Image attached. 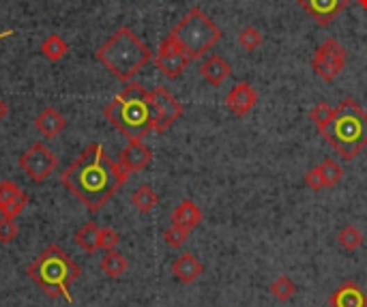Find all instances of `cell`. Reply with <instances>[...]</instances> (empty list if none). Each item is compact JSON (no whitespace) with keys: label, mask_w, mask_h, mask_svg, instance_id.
<instances>
[{"label":"cell","mask_w":367,"mask_h":307,"mask_svg":"<svg viewBox=\"0 0 367 307\" xmlns=\"http://www.w3.org/2000/svg\"><path fill=\"white\" fill-rule=\"evenodd\" d=\"M129 172L114 162L104 144H90L65 172L60 183L76 196L90 213L101 211L104 204L127 183Z\"/></svg>","instance_id":"6da1fadb"},{"label":"cell","mask_w":367,"mask_h":307,"mask_svg":"<svg viewBox=\"0 0 367 307\" xmlns=\"http://www.w3.org/2000/svg\"><path fill=\"white\" fill-rule=\"evenodd\" d=\"M104 116L127 140H142L146 134L155 132L151 90H146L140 82H127L106 106Z\"/></svg>","instance_id":"7a4b0ae2"},{"label":"cell","mask_w":367,"mask_h":307,"mask_svg":"<svg viewBox=\"0 0 367 307\" xmlns=\"http://www.w3.org/2000/svg\"><path fill=\"white\" fill-rule=\"evenodd\" d=\"M97 61H99L116 80L131 82L136 73L142 71L153 61V52L129 26H120L99 49H97Z\"/></svg>","instance_id":"3957f363"},{"label":"cell","mask_w":367,"mask_h":307,"mask_svg":"<svg viewBox=\"0 0 367 307\" xmlns=\"http://www.w3.org/2000/svg\"><path fill=\"white\" fill-rule=\"evenodd\" d=\"M320 136L339 152L341 159L352 162L367 146V112L354 99H341Z\"/></svg>","instance_id":"277c9868"},{"label":"cell","mask_w":367,"mask_h":307,"mask_svg":"<svg viewBox=\"0 0 367 307\" xmlns=\"http://www.w3.org/2000/svg\"><path fill=\"white\" fill-rule=\"evenodd\" d=\"M26 273L50 299L63 297L67 303H73L71 284L80 277V267L63 247L50 245L43 249L39 258L28 265Z\"/></svg>","instance_id":"5b68a950"},{"label":"cell","mask_w":367,"mask_h":307,"mask_svg":"<svg viewBox=\"0 0 367 307\" xmlns=\"http://www.w3.org/2000/svg\"><path fill=\"white\" fill-rule=\"evenodd\" d=\"M172 39L181 52H185L191 61H198L206 56V52L222 41L224 33L217 24L198 7H193L187 11V15L172 29V33L168 35Z\"/></svg>","instance_id":"8992f818"},{"label":"cell","mask_w":367,"mask_h":307,"mask_svg":"<svg viewBox=\"0 0 367 307\" xmlns=\"http://www.w3.org/2000/svg\"><path fill=\"white\" fill-rule=\"evenodd\" d=\"M346 67V49L341 47L339 41L333 37L325 39L320 45L316 47L313 58H311V69L316 75H320L325 82H333L339 78V73Z\"/></svg>","instance_id":"52a82bcc"},{"label":"cell","mask_w":367,"mask_h":307,"mask_svg":"<svg viewBox=\"0 0 367 307\" xmlns=\"http://www.w3.org/2000/svg\"><path fill=\"white\" fill-rule=\"evenodd\" d=\"M19 168L33 183H43L58 168V159L43 142H35L28 150L22 152Z\"/></svg>","instance_id":"ba28073f"},{"label":"cell","mask_w":367,"mask_h":307,"mask_svg":"<svg viewBox=\"0 0 367 307\" xmlns=\"http://www.w3.org/2000/svg\"><path fill=\"white\" fill-rule=\"evenodd\" d=\"M151 101H153V112H155V132L163 134L172 127L185 112L181 101L163 86H157L151 90Z\"/></svg>","instance_id":"9c48e42d"},{"label":"cell","mask_w":367,"mask_h":307,"mask_svg":"<svg viewBox=\"0 0 367 307\" xmlns=\"http://www.w3.org/2000/svg\"><path fill=\"white\" fill-rule=\"evenodd\" d=\"M155 65H157V69L165 75L168 80H177V78H181L183 75V71L189 67V63H191V58L185 54V52H181V47L170 39V37H165L163 41H161V45H159V49H157V54H155Z\"/></svg>","instance_id":"30bf717a"},{"label":"cell","mask_w":367,"mask_h":307,"mask_svg":"<svg viewBox=\"0 0 367 307\" xmlns=\"http://www.w3.org/2000/svg\"><path fill=\"white\" fill-rule=\"evenodd\" d=\"M297 5L309 13V17L318 26H329V24L344 11L350 0H297Z\"/></svg>","instance_id":"8fae6325"},{"label":"cell","mask_w":367,"mask_h":307,"mask_svg":"<svg viewBox=\"0 0 367 307\" xmlns=\"http://www.w3.org/2000/svg\"><path fill=\"white\" fill-rule=\"evenodd\" d=\"M256 104H258V93L247 82H238L226 97V108L238 118L247 116L256 108Z\"/></svg>","instance_id":"7c38bea8"},{"label":"cell","mask_w":367,"mask_h":307,"mask_svg":"<svg viewBox=\"0 0 367 307\" xmlns=\"http://www.w3.org/2000/svg\"><path fill=\"white\" fill-rule=\"evenodd\" d=\"M120 166L125 168L129 174L140 172L153 162V150L146 146L142 140H129V144L120 152Z\"/></svg>","instance_id":"4fadbf2b"},{"label":"cell","mask_w":367,"mask_h":307,"mask_svg":"<svg viewBox=\"0 0 367 307\" xmlns=\"http://www.w3.org/2000/svg\"><path fill=\"white\" fill-rule=\"evenodd\" d=\"M202 273H204V265L189 251L181 253L172 262V275L177 281H181V284H193Z\"/></svg>","instance_id":"5bb4252c"},{"label":"cell","mask_w":367,"mask_h":307,"mask_svg":"<svg viewBox=\"0 0 367 307\" xmlns=\"http://www.w3.org/2000/svg\"><path fill=\"white\" fill-rule=\"evenodd\" d=\"M200 73H202V78H204L209 84L219 86V84H224V82L230 78L232 67H230V63H228L224 56L211 54V56H206V58L200 63Z\"/></svg>","instance_id":"9a60e30c"},{"label":"cell","mask_w":367,"mask_h":307,"mask_svg":"<svg viewBox=\"0 0 367 307\" xmlns=\"http://www.w3.org/2000/svg\"><path fill=\"white\" fill-rule=\"evenodd\" d=\"M331 307H367V294L354 284V281H346L341 284L331 297H329Z\"/></svg>","instance_id":"2e32d148"},{"label":"cell","mask_w":367,"mask_h":307,"mask_svg":"<svg viewBox=\"0 0 367 307\" xmlns=\"http://www.w3.org/2000/svg\"><path fill=\"white\" fill-rule=\"evenodd\" d=\"M35 127L39 129L41 136L45 138H56L65 132V127H67V120L65 116L56 110V108H43L37 118H35Z\"/></svg>","instance_id":"e0dca14e"},{"label":"cell","mask_w":367,"mask_h":307,"mask_svg":"<svg viewBox=\"0 0 367 307\" xmlns=\"http://www.w3.org/2000/svg\"><path fill=\"white\" fill-rule=\"evenodd\" d=\"M172 223L179 226V228H185V230H189V233H191L195 226L202 223V211H200V207L193 200L179 202V207L172 211Z\"/></svg>","instance_id":"ac0fdd59"},{"label":"cell","mask_w":367,"mask_h":307,"mask_svg":"<svg viewBox=\"0 0 367 307\" xmlns=\"http://www.w3.org/2000/svg\"><path fill=\"white\" fill-rule=\"evenodd\" d=\"M99 237H101V228L97 226L95 221H86L84 226L78 228L76 237H73V241H76V245L86 251V253H95L97 249H99Z\"/></svg>","instance_id":"d6986e66"},{"label":"cell","mask_w":367,"mask_h":307,"mask_svg":"<svg viewBox=\"0 0 367 307\" xmlns=\"http://www.w3.org/2000/svg\"><path fill=\"white\" fill-rule=\"evenodd\" d=\"M131 204L140 213H151L159 204V196H157V191L151 185H140L131 194Z\"/></svg>","instance_id":"ffe728a7"},{"label":"cell","mask_w":367,"mask_h":307,"mask_svg":"<svg viewBox=\"0 0 367 307\" xmlns=\"http://www.w3.org/2000/svg\"><path fill=\"white\" fill-rule=\"evenodd\" d=\"M101 271L108 275V277H112V279H118L122 273L127 271V267H129V262H127V258L122 255L118 249H112V251H106V255L101 258Z\"/></svg>","instance_id":"44dd1931"},{"label":"cell","mask_w":367,"mask_h":307,"mask_svg":"<svg viewBox=\"0 0 367 307\" xmlns=\"http://www.w3.org/2000/svg\"><path fill=\"white\" fill-rule=\"evenodd\" d=\"M67 52H69V45H67V41L60 35H50L41 43V54L50 63L63 61Z\"/></svg>","instance_id":"7402d4cb"},{"label":"cell","mask_w":367,"mask_h":307,"mask_svg":"<svg viewBox=\"0 0 367 307\" xmlns=\"http://www.w3.org/2000/svg\"><path fill=\"white\" fill-rule=\"evenodd\" d=\"M268 292H271L273 299L282 301V303H288L292 297L297 294V284L292 281L288 275H279L271 281V286H268Z\"/></svg>","instance_id":"603a6c76"},{"label":"cell","mask_w":367,"mask_h":307,"mask_svg":"<svg viewBox=\"0 0 367 307\" xmlns=\"http://www.w3.org/2000/svg\"><path fill=\"white\" fill-rule=\"evenodd\" d=\"M337 243H339V247L344 249V251H357L361 245H363V233L361 230L354 226V223H348V226H344L337 233Z\"/></svg>","instance_id":"cb8c5ba5"},{"label":"cell","mask_w":367,"mask_h":307,"mask_svg":"<svg viewBox=\"0 0 367 307\" xmlns=\"http://www.w3.org/2000/svg\"><path fill=\"white\" fill-rule=\"evenodd\" d=\"M333 114H335V108H331V104H327V101H318V104L309 110V120L313 123L318 132H323L329 125V120L333 118Z\"/></svg>","instance_id":"d4e9b609"},{"label":"cell","mask_w":367,"mask_h":307,"mask_svg":"<svg viewBox=\"0 0 367 307\" xmlns=\"http://www.w3.org/2000/svg\"><path fill=\"white\" fill-rule=\"evenodd\" d=\"M320 170H323V178H325L327 187H335L341 178H344V168H341L335 159H325L320 164Z\"/></svg>","instance_id":"484cf974"},{"label":"cell","mask_w":367,"mask_h":307,"mask_svg":"<svg viewBox=\"0 0 367 307\" xmlns=\"http://www.w3.org/2000/svg\"><path fill=\"white\" fill-rule=\"evenodd\" d=\"M238 45L245 49V52H254L262 45V33L254 26H247L238 33Z\"/></svg>","instance_id":"4316f807"},{"label":"cell","mask_w":367,"mask_h":307,"mask_svg":"<svg viewBox=\"0 0 367 307\" xmlns=\"http://www.w3.org/2000/svg\"><path fill=\"white\" fill-rule=\"evenodd\" d=\"M22 194H24V189L17 183H13V181H0V211H3L5 207H9V204L13 200H17Z\"/></svg>","instance_id":"83f0119b"},{"label":"cell","mask_w":367,"mask_h":307,"mask_svg":"<svg viewBox=\"0 0 367 307\" xmlns=\"http://www.w3.org/2000/svg\"><path fill=\"white\" fill-rule=\"evenodd\" d=\"M187 237H189V230H185V228H179V226H170L165 233H163V241H165V245L168 247H172V249H179L185 241H187Z\"/></svg>","instance_id":"f1b7e54d"},{"label":"cell","mask_w":367,"mask_h":307,"mask_svg":"<svg viewBox=\"0 0 367 307\" xmlns=\"http://www.w3.org/2000/svg\"><path fill=\"white\" fill-rule=\"evenodd\" d=\"M17 235H19V228H17L15 219L0 217V243L9 245L17 239Z\"/></svg>","instance_id":"f546056e"},{"label":"cell","mask_w":367,"mask_h":307,"mask_svg":"<svg viewBox=\"0 0 367 307\" xmlns=\"http://www.w3.org/2000/svg\"><path fill=\"white\" fill-rule=\"evenodd\" d=\"M28 207V196L26 194H22L17 200H13L9 207H5L3 211H0V215L3 217H7V219H15V217H19L22 213H24V209Z\"/></svg>","instance_id":"4dcf8cb0"},{"label":"cell","mask_w":367,"mask_h":307,"mask_svg":"<svg viewBox=\"0 0 367 307\" xmlns=\"http://www.w3.org/2000/svg\"><path fill=\"white\" fill-rule=\"evenodd\" d=\"M120 243V235L116 233V230L112 228H101V237H99V249L104 251H112L116 249Z\"/></svg>","instance_id":"1f68e13d"},{"label":"cell","mask_w":367,"mask_h":307,"mask_svg":"<svg viewBox=\"0 0 367 307\" xmlns=\"http://www.w3.org/2000/svg\"><path fill=\"white\" fill-rule=\"evenodd\" d=\"M305 185H307L309 189H313V191H323V189H327V185H325V178H323V170H320V166L311 168V170L305 174Z\"/></svg>","instance_id":"d6a6232c"},{"label":"cell","mask_w":367,"mask_h":307,"mask_svg":"<svg viewBox=\"0 0 367 307\" xmlns=\"http://www.w3.org/2000/svg\"><path fill=\"white\" fill-rule=\"evenodd\" d=\"M9 114V106H7V101L5 99H0V120H5Z\"/></svg>","instance_id":"836d02e7"},{"label":"cell","mask_w":367,"mask_h":307,"mask_svg":"<svg viewBox=\"0 0 367 307\" xmlns=\"http://www.w3.org/2000/svg\"><path fill=\"white\" fill-rule=\"evenodd\" d=\"M357 3H359V5H361V7H363L365 11H367V0H357Z\"/></svg>","instance_id":"e575fe53"},{"label":"cell","mask_w":367,"mask_h":307,"mask_svg":"<svg viewBox=\"0 0 367 307\" xmlns=\"http://www.w3.org/2000/svg\"><path fill=\"white\" fill-rule=\"evenodd\" d=\"M9 35H11V31H9V33H3V35H0V39H5V37H9Z\"/></svg>","instance_id":"d590c367"}]
</instances>
